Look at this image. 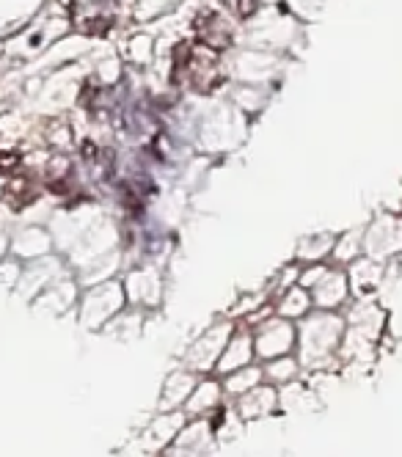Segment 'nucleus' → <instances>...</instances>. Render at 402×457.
<instances>
[{"instance_id":"obj_17","label":"nucleus","mask_w":402,"mask_h":457,"mask_svg":"<svg viewBox=\"0 0 402 457\" xmlns=\"http://www.w3.org/2000/svg\"><path fill=\"white\" fill-rule=\"evenodd\" d=\"M259 383H265V375H262V366H256V363L243 366V369L231 372L226 378H221L223 394H229V397H243V394H248L251 388H256Z\"/></svg>"},{"instance_id":"obj_18","label":"nucleus","mask_w":402,"mask_h":457,"mask_svg":"<svg viewBox=\"0 0 402 457\" xmlns=\"http://www.w3.org/2000/svg\"><path fill=\"white\" fill-rule=\"evenodd\" d=\"M36 182L28 176V174H17L9 185H6V191H3V199L9 201V207L11 210H25L31 201H36Z\"/></svg>"},{"instance_id":"obj_7","label":"nucleus","mask_w":402,"mask_h":457,"mask_svg":"<svg viewBox=\"0 0 402 457\" xmlns=\"http://www.w3.org/2000/svg\"><path fill=\"white\" fill-rule=\"evenodd\" d=\"M308 295H311L314 311H336V314H342L347 308V303L353 301V292H350V281H347L345 267L328 265V270L323 273V278L308 289Z\"/></svg>"},{"instance_id":"obj_19","label":"nucleus","mask_w":402,"mask_h":457,"mask_svg":"<svg viewBox=\"0 0 402 457\" xmlns=\"http://www.w3.org/2000/svg\"><path fill=\"white\" fill-rule=\"evenodd\" d=\"M301 372V361L295 358V353L292 356H281V358H273V361H265L262 366V375H265V381L273 386H278V383H289L295 381V375Z\"/></svg>"},{"instance_id":"obj_9","label":"nucleus","mask_w":402,"mask_h":457,"mask_svg":"<svg viewBox=\"0 0 402 457\" xmlns=\"http://www.w3.org/2000/svg\"><path fill=\"white\" fill-rule=\"evenodd\" d=\"M347 281H350V292L353 298H378L383 295V281H386V265L361 256L356 259L350 267H345Z\"/></svg>"},{"instance_id":"obj_16","label":"nucleus","mask_w":402,"mask_h":457,"mask_svg":"<svg viewBox=\"0 0 402 457\" xmlns=\"http://www.w3.org/2000/svg\"><path fill=\"white\" fill-rule=\"evenodd\" d=\"M196 372L191 369H176L171 372L166 381H163V397H160V405L166 411H176V408H185V402L191 397L193 386H196Z\"/></svg>"},{"instance_id":"obj_20","label":"nucleus","mask_w":402,"mask_h":457,"mask_svg":"<svg viewBox=\"0 0 402 457\" xmlns=\"http://www.w3.org/2000/svg\"><path fill=\"white\" fill-rule=\"evenodd\" d=\"M226 3H229V9L237 17H251V14H256L262 0H226Z\"/></svg>"},{"instance_id":"obj_4","label":"nucleus","mask_w":402,"mask_h":457,"mask_svg":"<svg viewBox=\"0 0 402 457\" xmlns=\"http://www.w3.org/2000/svg\"><path fill=\"white\" fill-rule=\"evenodd\" d=\"M364 237V256L391 265L402 259V215L397 212H383L378 218H369L361 226Z\"/></svg>"},{"instance_id":"obj_22","label":"nucleus","mask_w":402,"mask_h":457,"mask_svg":"<svg viewBox=\"0 0 402 457\" xmlns=\"http://www.w3.org/2000/svg\"><path fill=\"white\" fill-rule=\"evenodd\" d=\"M400 215H402V204H400Z\"/></svg>"},{"instance_id":"obj_12","label":"nucleus","mask_w":402,"mask_h":457,"mask_svg":"<svg viewBox=\"0 0 402 457\" xmlns=\"http://www.w3.org/2000/svg\"><path fill=\"white\" fill-rule=\"evenodd\" d=\"M193 28L199 34V44L210 47L215 53H223L231 44V28L229 19H223L218 11H201L193 19Z\"/></svg>"},{"instance_id":"obj_3","label":"nucleus","mask_w":402,"mask_h":457,"mask_svg":"<svg viewBox=\"0 0 402 457\" xmlns=\"http://www.w3.org/2000/svg\"><path fill=\"white\" fill-rule=\"evenodd\" d=\"M124 298L127 306H133L138 311H157L166 303V292H169V276L166 265L157 262H135L130 273L124 276Z\"/></svg>"},{"instance_id":"obj_1","label":"nucleus","mask_w":402,"mask_h":457,"mask_svg":"<svg viewBox=\"0 0 402 457\" xmlns=\"http://www.w3.org/2000/svg\"><path fill=\"white\" fill-rule=\"evenodd\" d=\"M295 328H298L295 358L301 361V366H323L342 353V342H345L347 331L345 314L311 311Z\"/></svg>"},{"instance_id":"obj_6","label":"nucleus","mask_w":402,"mask_h":457,"mask_svg":"<svg viewBox=\"0 0 402 457\" xmlns=\"http://www.w3.org/2000/svg\"><path fill=\"white\" fill-rule=\"evenodd\" d=\"M251 339H253V353L259 361H273L281 356H292L298 344V328L289 320H281L276 314H268L265 320L248 325Z\"/></svg>"},{"instance_id":"obj_5","label":"nucleus","mask_w":402,"mask_h":457,"mask_svg":"<svg viewBox=\"0 0 402 457\" xmlns=\"http://www.w3.org/2000/svg\"><path fill=\"white\" fill-rule=\"evenodd\" d=\"M234 325L237 323L223 314V317H215L204 331H199L196 339L185 350V369H191L196 375L199 372H215V363H218L223 347L229 342Z\"/></svg>"},{"instance_id":"obj_11","label":"nucleus","mask_w":402,"mask_h":457,"mask_svg":"<svg viewBox=\"0 0 402 457\" xmlns=\"http://www.w3.org/2000/svg\"><path fill=\"white\" fill-rule=\"evenodd\" d=\"M333 237L336 231H311V234H303L295 248H292V262L295 265H320V262H328L331 259V248H333Z\"/></svg>"},{"instance_id":"obj_15","label":"nucleus","mask_w":402,"mask_h":457,"mask_svg":"<svg viewBox=\"0 0 402 457\" xmlns=\"http://www.w3.org/2000/svg\"><path fill=\"white\" fill-rule=\"evenodd\" d=\"M364 256V237H361V226L345 228L333 237V248H331V259L328 265L333 267H350L356 259Z\"/></svg>"},{"instance_id":"obj_10","label":"nucleus","mask_w":402,"mask_h":457,"mask_svg":"<svg viewBox=\"0 0 402 457\" xmlns=\"http://www.w3.org/2000/svg\"><path fill=\"white\" fill-rule=\"evenodd\" d=\"M270 308H273L276 317L289 320V323H295V325L314 311L308 289H303V286H298V284H292V286H287V289H281V292H276V295L270 298Z\"/></svg>"},{"instance_id":"obj_13","label":"nucleus","mask_w":402,"mask_h":457,"mask_svg":"<svg viewBox=\"0 0 402 457\" xmlns=\"http://www.w3.org/2000/svg\"><path fill=\"white\" fill-rule=\"evenodd\" d=\"M276 405H278V391L270 383H259L248 394L237 397V411L243 419H265L276 411Z\"/></svg>"},{"instance_id":"obj_2","label":"nucleus","mask_w":402,"mask_h":457,"mask_svg":"<svg viewBox=\"0 0 402 457\" xmlns=\"http://www.w3.org/2000/svg\"><path fill=\"white\" fill-rule=\"evenodd\" d=\"M174 72L182 77L193 91L210 94L223 83V66H221V53H215L204 44H182L176 50Z\"/></svg>"},{"instance_id":"obj_21","label":"nucleus","mask_w":402,"mask_h":457,"mask_svg":"<svg viewBox=\"0 0 402 457\" xmlns=\"http://www.w3.org/2000/svg\"><path fill=\"white\" fill-rule=\"evenodd\" d=\"M19 154L17 152H0V174H17Z\"/></svg>"},{"instance_id":"obj_14","label":"nucleus","mask_w":402,"mask_h":457,"mask_svg":"<svg viewBox=\"0 0 402 457\" xmlns=\"http://www.w3.org/2000/svg\"><path fill=\"white\" fill-rule=\"evenodd\" d=\"M223 397V386L218 378H204V381H196L191 397L185 402V411L191 413L193 419H207V413H212Z\"/></svg>"},{"instance_id":"obj_8","label":"nucleus","mask_w":402,"mask_h":457,"mask_svg":"<svg viewBox=\"0 0 402 457\" xmlns=\"http://www.w3.org/2000/svg\"><path fill=\"white\" fill-rule=\"evenodd\" d=\"M253 361H256V353H253L251 328L243 323H237L234 325V331H231L229 342L223 347V353H221V358L215 363V375H218V378H226V375L243 369V366H251Z\"/></svg>"}]
</instances>
